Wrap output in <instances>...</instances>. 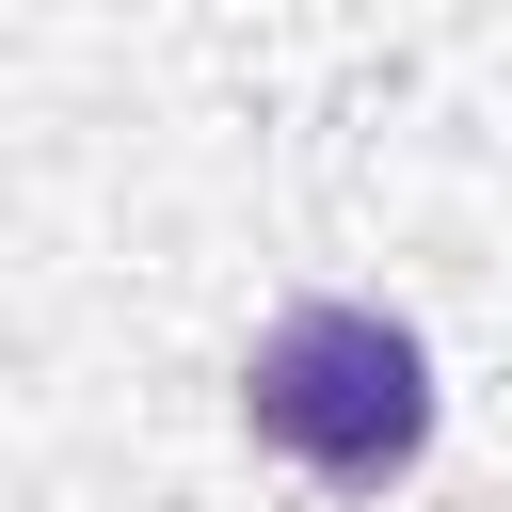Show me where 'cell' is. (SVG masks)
Segmentation results:
<instances>
[{"instance_id": "cell-1", "label": "cell", "mask_w": 512, "mask_h": 512, "mask_svg": "<svg viewBox=\"0 0 512 512\" xmlns=\"http://www.w3.org/2000/svg\"><path fill=\"white\" fill-rule=\"evenodd\" d=\"M240 432L320 496H384L432 464V336L384 304H288L240 352Z\"/></svg>"}]
</instances>
